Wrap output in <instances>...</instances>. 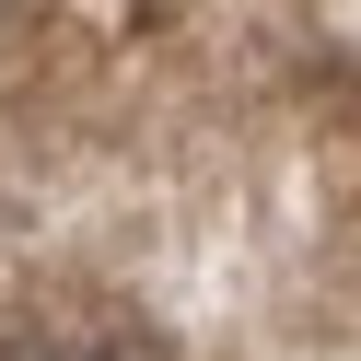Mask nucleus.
<instances>
[{"label":"nucleus","mask_w":361,"mask_h":361,"mask_svg":"<svg viewBox=\"0 0 361 361\" xmlns=\"http://www.w3.org/2000/svg\"><path fill=\"white\" fill-rule=\"evenodd\" d=\"M0 361H164V350L105 303H35L0 326Z\"/></svg>","instance_id":"f257e3e1"}]
</instances>
